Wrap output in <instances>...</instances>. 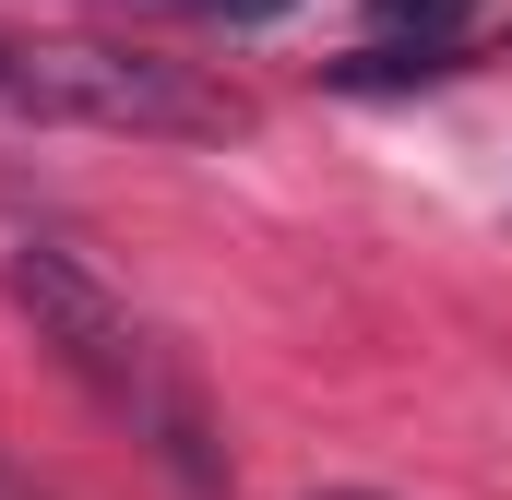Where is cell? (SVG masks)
Masks as SVG:
<instances>
[{"label":"cell","mask_w":512,"mask_h":500,"mask_svg":"<svg viewBox=\"0 0 512 500\" xmlns=\"http://www.w3.org/2000/svg\"><path fill=\"white\" fill-rule=\"evenodd\" d=\"M167 12H179V0H167Z\"/></svg>","instance_id":"obj_5"},{"label":"cell","mask_w":512,"mask_h":500,"mask_svg":"<svg viewBox=\"0 0 512 500\" xmlns=\"http://www.w3.org/2000/svg\"><path fill=\"white\" fill-rule=\"evenodd\" d=\"M0 286H12V310L36 322V346L84 381V393L120 417L131 441H155V453H167L191 489H215V429H203L191 381L167 370V346L131 322V310L96 286V274H84V262H72V250H60V239H24L12 262H0Z\"/></svg>","instance_id":"obj_1"},{"label":"cell","mask_w":512,"mask_h":500,"mask_svg":"<svg viewBox=\"0 0 512 500\" xmlns=\"http://www.w3.org/2000/svg\"><path fill=\"white\" fill-rule=\"evenodd\" d=\"M0 96L36 120H84V131H143V143H239L251 96L203 84L191 60L155 48H108V36H48V48H0Z\"/></svg>","instance_id":"obj_2"},{"label":"cell","mask_w":512,"mask_h":500,"mask_svg":"<svg viewBox=\"0 0 512 500\" xmlns=\"http://www.w3.org/2000/svg\"><path fill=\"white\" fill-rule=\"evenodd\" d=\"M465 24H477V0H370V36H382V48L417 36V60H441Z\"/></svg>","instance_id":"obj_3"},{"label":"cell","mask_w":512,"mask_h":500,"mask_svg":"<svg viewBox=\"0 0 512 500\" xmlns=\"http://www.w3.org/2000/svg\"><path fill=\"white\" fill-rule=\"evenodd\" d=\"M334 500H370V489H334Z\"/></svg>","instance_id":"obj_4"}]
</instances>
